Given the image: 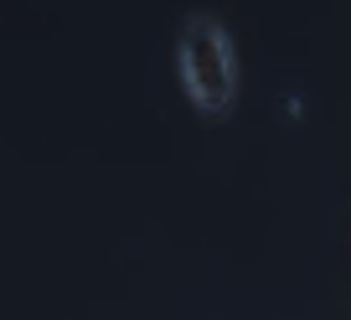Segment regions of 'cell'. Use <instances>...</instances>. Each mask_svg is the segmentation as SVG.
Listing matches in <instances>:
<instances>
[{"mask_svg": "<svg viewBox=\"0 0 351 320\" xmlns=\"http://www.w3.org/2000/svg\"><path fill=\"white\" fill-rule=\"evenodd\" d=\"M176 62H181V83H186L191 103L222 119L238 99V52H232L228 26L212 11H191L176 36Z\"/></svg>", "mask_w": 351, "mask_h": 320, "instance_id": "obj_1", "label": "cell"}]
</instances>
